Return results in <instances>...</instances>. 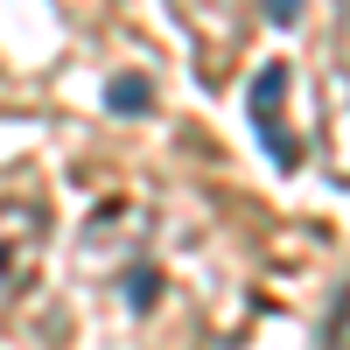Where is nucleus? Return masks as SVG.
<instances>
[{
  "label": "nucleus",
  "mask_w": 350,
  "mask_h": 350,
  "mask_svg": "<svg viewBox=\"0 0 350 350\" xmlns=\"http://www.w3.org/2000/svg\"><path fill=\"white\" fill-rule=\"evenodd\" d=\"M42 267V211L36 203H0V301H14Z\"/></svg>",
  "instance_id": "nucleus-1"
},
{
  "label": "nucleus",
  "mask_w": 350,
  "mask_h": 350,
  "mask_svg": "<svg viewBox=\"0 0 350 350\" xmlns=\"http://www.w3.org/2000/svg\"><path fill=\"white\" fill-rule=\"evenodd\" d=\"M280 98H287V64H259V70H252V92H245L252 133L267 140V154H273L280 168H301V140L280 126Z\"/></svg>",
  "instance_id": "nucleus-2"
},
{
  "label": "nucleus",
  "mask_w": 350,
  "mask_h": 350,
  "mask_svg": "<svg viewBox=\"0 0 350 350\" xmlns=\"http://www.w3.org/2000/svg\"><path fill=\"white\" fill-rule=\"evenodd\" d=\"M323 140H329L336 183H350V70L343 64L323 70Z\"/></svg>",
  "instance_id": "nucleus-3"
},
{
  "label": "nucleus",
  "mask_w": 350,
  "mask_h": 350,
  "mask_svg": "<svg viewBox=\"0 0 350 350\" xmlns=\"http://www.w3.org/2000/svg\"><path fill=\"white\" fill-rule=\"evenodd\" d=\"M105 105L120 112V120H133V112H148V105H154V84L140 77V70H120V77L105 84Z\"/></svg>",
  "instance_id": "nucleus-4"
},
{
  "label": "nucleus",
  "mask_w": 350,
  "mask_h": 350,
  "mask_svg": "<svg viewBox=\"0 0 350 350\" xmlns=\"http://www.w3.org/2000/svg\"><path fill=\"white\" fill-rule=\"evenodd\" d=\"M120 301H126L133 315H148V308L161 301V273H154V267H126V273H120Z\"/></svg>",
  "instance_id": "nucleus-5"
},
{
  "label": "nucleus",
  "mask_w": 350,
  "mask_h": 350,
  "mask_svg": "<svg viewBox=\"0 0 350 350\" xmlns=\"http://www.w3.org/2000/svg\"><path fill=\"white\" fill-rule=\"evenodd\" d=\"M267 21H273V28H295L301 8H295V0H267Z\"/></svg>",
  "instance_id": "nucleus-6"
}]
</instances>
